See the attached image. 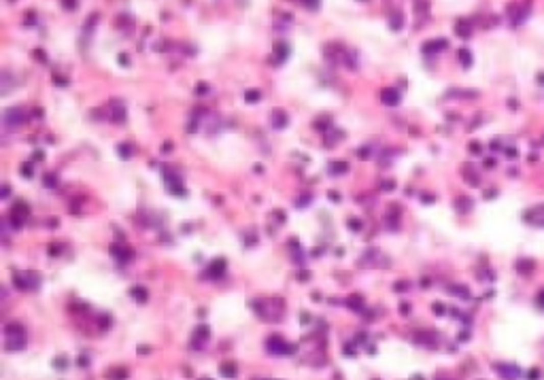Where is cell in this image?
Masks as SVG:
<instances>
[{
	"label": "cell",
	"mask_w": 544,
	"mask_h": 380,
	"mask_svg": "<svg viewBox=\"0 0 544 380\" xmlns=\"http://www.w3.org/2000/svg\"><path fill=\"white\" fill-rule=\"evenodd\" d=\"M9 193H11V187L9 185H3V191H0V195H3V198H9Z\"/></svg>",
	"instance_id": "44"
},
{
	"label": "cell",
	"mask_w": 544,
	"mask_h": 380,
	"mask_svg": "<svg viewBox=\"0 0 544 380\" xmlns=\"http://www.w3.org/2000/svg\"><path fill=\"white\" fill-rule=\"evenodd\" d=\"M28 215H30V206L26 202H15V204H13L11 215H9L13 227H21V223L28 219Z\"/></svg>",
	"instance_id": "3"
},
{
	"label": "cell",
	"mask_w": 544,
	"mask_h": 380,
	"mask_svg": "<svg viewBox=\"0 0 544 380\" xmlns=\"http://www.w3.org/2000/svg\"><path fill=\"white\" fill-rule=\"evenodd\" d=\"M224 272H226V259L219 257L206 268V278H219V276H224Z\"/></svg>",
	"instance_id": "9"
},
{
	"label": "cell",
	"mask_w": 544,
	"mask_h": 380,
	"mask_svg": "<svg viewBox=\"0 0 544 380\" xmlns=\"http://www.w3.org/2000/svg\"><path fill=\"white\" fill-rule=\"evenodd\" d=\"M111 255L117 259V261H121V264H126V261H130L132 259V251L130 248H128L123 242H115V244H111Z\"/></svg>",
	"instance_id": "7"
},
{
	"label": "cell",
	"mask_w": 544,
	"mask_h": 380,
	"mask_svg": "<svg viewBox=\"0 0 544 380\" xmlns=\"http://www.w3.org/2000/svg\"><path fill=\"white\" fill-rule=\"evenodd\" d=\"M196 94H198V96H202V94H209V85H206V83H198V87H196Z\"/></svg>",
	"instance_id": "39"
},
{
	"label": "cell",
	"mask_w": 544,
	"mask_h": 380,
	"mask_svg": "<svg viewBox=\"0 0 544 380\" xmlns=\"http://www.w3.org/2000/svg\"><path fill=\"white\" fill-rule=\"evenodd\" d=\"M455 32H457V36H461V38H468V36L472 34V23H470V21H465V19H459V21L455 23Z\"/></svg>",
	"instance_id": "14"
},
{
	"label": "cell",
	"mask_w": 544,
	"mask_h": 380,
	"mask_svg": "<svg viewBox=\"0 0 544 380\" xmlns=\"http://www.w3.org/2000/svg\"><path fill=\"white\" fill-rule=\"evenodd\" d=\"M270 121H272V125H275V128H279V130H281V128H285V125L289 123L287 115H285V113H281V111H275V113H272V115H270Z\"/></svg>",
	"instance_id": "15"
},
{
	"label": "cell",
	"mask_w": 544,
	"mask_h": 380,
	"mask_svg": "<svg viewBox=\"0 0 544 380\" xmlns=\"http://www.w3.org/2000/svg\"><path fill=\"white\" fill-rule=\"evenodd\" d=\"M532 217L536 219V223L544 225V211H542V208H534L532 213H527V215H525V219H532Z\"/></svg>",
	"instance_id": "24"
},
{
	"label": "cell",
	"mask_w": 544,
	"mask_h": 380,
	"mask_svg": "<svg viewBox=\"0 0 544 380\" xmlns=\"http://www.w3.org/2000/svg\"><path fill=\"white\" fill-rule=\"evenodd\" d=\"M432 308H434V314H436V317H442V314L447 312L444 304H440V302H434V306H432Z\"/></svg>",
	"instance_id": "36"
},
{
	"label": "cell",
	"mask_w": 544,
	"mask_h": 380,
	"mask_svg": "<svg viewBox=\"0 0 544 380\" xmlns=\"http://www.w3.org/2000/svg\"><path fill=\"white\" fill-rule=\"evenodd\" d=\"M26 346V334L21 336H7V350H21Z\"/></svg>",
	"instance_id": "13"
},
{
	"label": "cell",
	"mask_w": 544,
	"mask_h": 380,
	"mask_svg": "<svg viewBox=\"0 0 544 380\" xmlns=\"http://www.w3.org/2000/svg\"><path fill=\"white\" fill-rule=\"evenodd\" d=\"M60 251H62V246H60V244H54V246L49 244V255H58Z\"/></svg>",
	"instance_id": "42"
},
{
	"label": "cell",
	"mask_w": 544,
	"mask_h": 380,
	"mask_svg": "<svg viewBox=\"0 0 544 380\" xmlns=\"http://www.w3.org/2000/svg\"><path fill=\"white\" fill-rule=\"evenodd\" d=\"M300 3L304 7H308V9H317L319 7V0H300Z\"/></svg>",
	"instance_id": "40"
},
{
	"label": "cell",
	"mask_w": 544,
	"mask_h": 380,
	"mask_svg": "<svg viewBox=\"0 0 544 380\" xmlns=\"http://www.w3.org/2000/svg\"><path fill=\"white\" fill-rule=\"evenodd\" d=\"M117 153L121 155V160H130L132 157V145H128V142H123V145L117 147Z\"/></svg>",
	"instance_id": "26"
},
{
	"label": "cell",
	"mask_w": 544,
	"mask_h": 380,
	"mask_svg": "<svg viewBox=\"0 0 544 380\" xmlns=\"http://www.w3.org/2000/svg\"><path fill=\"white\" fill-rule=\"evenodd\" d=\"M457 56H459V62L463 64V66H465V68H468V66H470V64H472V54H470V51H468V49H461V51H459V54H457Z\"/></svg>",
	"instance_id": "27"
},
{
	"label": "cell",
	"mask_w": 544,
	"mask_h": 380,
	"mask_svg": "<svg viewBox=\"0 0 544 380\" xmlns=\"http://www.w3.org/2000/svg\"><path fill=\"white\" fill-rule=\"evenodd\" d=\"M532 268H534V261H532V259H521L519 264H516V270H519V272H523V274H527V272L532 270Z\"/></svg>",
	"instance_id": "28"
},
{
	"label": "cell",
	"mask_w": 544,
	"mask_h": 380,
	"mask_svg": "<svg viewBox=\"0 0 544 380\" xmlns=\"http://www.w3.org/2000/svg\"><path fill=\"white\" fill-rule=\"evenodd\" d=\"M447 47H449V43L442 41V38H438V41H432V43H425V45H423V54L432 56V54H438V51H442V49H447Z\"/></svg>",
	"instance_id": "12"
},
{
	"label": "cell",
	"mask_w": 544,
	"mask_h": 380,
	"mask_svg": "<svg viewBox=\"0 0 544 380\" xmlns=\"http://www.w3.org/2000/svg\"><path fill=\"white\" fill-rule=\"evenodd\" d=\"M349 230H351V232H361V230H364L361 219H349Z\"/></svg>",
	"instance_id": "34"
},
{
	"label": "cell",
	"mask_w": 544,
	"mask_h": 380,
	"mask_svg": "<svg viewBox=\"0 0 544 380\" xmlns=\"http://www.w3.org/2000/svg\"><path fill=\"white\" fill-rule=\"evenodd\" d=\"M498 374L504 378V380H519L521 376V370L516 368V365H510V363H502V365H496Z\"/></svg>",
	"instance_id": "8"
},
{
	"label": "cell",
	"mask_w": 544,
	"mask_h": 380,
	"mask_svg": "<svg viewBox=\"0 0 544 380\" xmlns=\"http://www.w3.org/2000/svg\"><path fill=\"white\" fill-rule=\"evenodd\" d=\"M402 19H404V17H402V13H395L393 19H389V26H391L393 30H400V28H402Z\"/></svg>",
	"instance_id": "33"
},
{
	"label": "cell",
	"mask_w": 544,
	"mask_h": 380,
	"mask_svg": "<svg viewBox=\"0 0 544 380\" xmlns=\"http://www.w3.org/2000/svg\"><path fill=\"white\" fill-rule=\"evenodd\" d=\"M344 172H349V164L347 162H334V164H330V174L332 176H340Z\"/></svg>",
	"instance_id": "18"
},
{
	"label": "cell",
	"mask_w": 544,
	"mask_h": 380,
	"mask_svg": "<svg viewBox=\"0 0 544 380\" xmlns=\"http://www.w3.org/2000/svg\"><path fill=\"white\" fill-rule=\"evenodd\" d=\"M406 287H410V283H398V285H395V289H398V291H402V289H406Z\"/></svg>",
	"instance_id": "46"
},
{
	"label": "cell",
	"mask_w": 544,
	"mask_h": 380,
	"mask_svg": "<svg viewBox=\"0 0 544 380\" xmlns=\"http://www.w3.org/2000/svg\"><path fill=\"white\" fill-rule=\"evenodd\" d=\"M508 11H510V15H512V21H514V23H523L525 17L529 15V5H512Z\"/></svg>",
	"instance_id": "11"
},
{
	"label": "cell",
	"mask_w": 544,
	"mask_h": 380,
	"mask_svg": "<svg viewBox=\"0 0 544 380\" xmlns=\"http://www.w3.org/2000/svg\"><path fill=\"white\" fill-rule=\"evenodd\" d=\"M43 183H45V187H56V185H58V174L47 172L45 179H43Z\"/></svg>",
	"instance_id": "32"
},
{
	"label": "cell",
	"mask_w": 544,
	"mask_h": 380,
	"mask_svg": "<svg viewBox=\"0 0 544 380\" xmlns=\"http://www.w3.org/2000/svg\"><path fill=\"white\" fill-rule=\"evenodd\" d=\"M219 372H221V374H226L228 378H234V374H236V368H234V363H221V365H219Z\"/></svg>",
	"instance_id": "25"
},
{
	"label": "cell",
	"mask_w": 544,
	"mask_h": 380,
	"mask_svg": "<svg viewBox=\"0 0 544 380\" xmlns=\"http://www.w3.org/2000/svg\"><path fill=\"white\" fill-rule=\"evenodd\" d=\"M209 336H211V332H209V327H206V325L196 327V332H193V338H191L193 348H200V346L206 342V340H209Z\"/></svg>",
	"instance_id": "10"
},
{
	"label": "cell",
	"mask_w": 544,
	"mask_h": 380,
	"mask_svg": "<svg viewBox=\"0 0 544 380\" xmlns=\"http://www.w3.org/2000/svg\"><path fill=\"white\" fill-rule=\"evenodd\" d=\"M119 60H121V64H123V66H128V58H126V54H121V58H119Z\"/></svg>",
	"instance_id": "48"
},
{
	"label": "cell",
	"mask_w": 544,
	"mask_h": 380,
	"mask_svg": "<svg viewBox=\"0 0 544 380\" xmlns=\"http://www.w3.org/2000/svg\"><path fill=\"white\" fill-rule=\"evenodd\" d=\"M21 176L23 179H30L32 174H34V164H30V162H26V164H21Z\"/></svg>",
	"instance_id": "30"
},
{
	"label": "cell",
	"mask_w": 544,
	"mask_h": 380,
	"mask_svg": "<svg viewBox=\"0 0 544 380\" xmlns=\"http://www.w3.org/2000/svg\"><path fill=\"white\" fill-rule=\"evenodd\" d=\"M277 56H279V62L287 60V56H289V47H287V45H279V47H277Z\"/></svg>",
	"instance_id": "35"
},
{
	"label": "cell",
	"mask_w": 544,
	"mask_h": 380,
	"mask_svg": "<svg viewBox=\"0 0 544 380\" xmlns=\"http://www.w3.org/2000/svg\"><path fill=\"white\" fill-rule=\"evenodd\" d=\"M164 181H166V185H168V191L175 193V195H183V183H181V179L175 174V172H164Z\"/></svg>",
	"instance_id": "6"
},
{
	"label": "cell",
	"mask_w": 544,
	"mask_h": 380,
	"mask_svg": "<svg viewBox=\"0 0 544 380\" xmlns=\"http://www.w3.org/2000/svg\"><path fill=\"white\" fill-rule=\"evenodd\" d=\"M400 308H402V310H400V312H402V314H410V304H402V306H400Z\"/></svg>",
	"instance_id": "45"
},
{
	"label": "cell",
	"mask_w": 544,
	"mask_h": 380,
	"mask_svg": "<svg viewBox=\"0 0 544 380\" xmlns=\"http://www.w3.org/2000/svg\"><path fill=\"white\" fill-rule=\"evenodd\" d=\"M455 206H457V211H459V213H468L470 208H472V200H470V198H457Z\"/></svg>",
	"instance_id": "23"
},
{
	"label": "cell",
	"mask_w": 544,
	"mask_h": 380,
	"mask_svg": "<svg viewBox=\"0 0 544 380\" xmlns=\"http://www.w3.org/2000/svg\"><path fill=\"white\" fill-rule=\"evenodd\" d=\"M449 291H451L453 295L463 297V299H468V297H470V289H468V287H463V285H451V287H449Z\"/></svg>",
	"instance_id": "21"
},
{
	"label": "cell",
	"mask_w": 544,
	"mask_h": 380,
	"mask_svg": "<svg viewBox=\"0 0 544 380\" xmlns=\"http://www.w3.org/2000/svg\"><path fill=\"white\" fill-rule=\"evenodd\" d=\"M130 295H132V299H136V302H140V304H145L149 299V291L145 289V287H132Z\"/></svg>",
	"instance_id": "16"
},
{
	"label": "cell",
	"mask_w": 544,
	"mask_h": 380,
	"mask_svg": "<svg viewBox=\"0 0 544 380\" xmlns=\"http://www.w3.org/2000/svg\"><path fill=\"white\" fill-rule=\"evenodd\" d=\"M38 283H41L38 274H32V272H15L13 274V285H15L19 291H30L34 287H38Z\"/></svg>",
	"instance_id": "2"
},
{
	"label": "cell",
	"mask_w": 544,
	"mask_h": 380,
	"mask_svg": "<svg viewBox=\"0 0 544 380\" xmlns=\"http://www.w3.org/2000/svg\"><path fill=\"white\" fill-rule=\"evenodd\" d=\"M538 304L544 308V289H542V291H540V295H538Z\"/></svg>",
	"instance_id": "47"
},
{
	"label": "cell",
	"mask_w": 544,
	"mask_h": 380,
	"mask_svg": "<svg viewBox=\"0 0 544 380\" xmlns=\"http://www.w3.org/2000/svg\"><path fill=\"white\" fill-rule=\"evenodd\" d=\"M32 56H36V60H41V62H45V54L41 49H36V51H32Z\"/></svg>",
	"instance_id": "43"
},
{
	"label": "cell",
	"mask_w": 544,
	"mask_h": 380,
	"mask_svg": "<svg viewBox=\"0 0 544 380\" xmlns=\"http://www.w3.org/2000/svg\"><path fill=\"white\" fill-rule=\"evenodd\" d=\"M381 189H383V191H393V189H395V183H393V181H385L383 185H381Z\"/></svg>",
	"instance_id": "38"
},
{
	"label": "cell",
	"mask_w": 544,
	"mask_h": 380,
	"mask_svg": "<svg viewBox=\"0 0 544 380\" xmlns=\"http://www.w3.org/2000/svg\"><path fill=\"white\" fill-rule=\"evenodd\" d=\"M21 334H26V332H23V327L19 323H9L5 327V336H21Z\"/></svg>",
	"instance_id": "22"
},
{
	"label": "cell",
	"mask_w": 544,
	"mask_h": 380,
	"mask_svg": "<svg viewBox=\"0 0 544 380\" xmlns=\"http://www.w3.org/2000/svg\"><path fill=\"white\" fill-rule=\"evenodd\" d=\"M540 376H542V370L534 368V370H529V378L527 380H540Z\"/></svg>",
	"instance_id": "37"
},
{
	"label": "cell",
	"mask_w": 544,
	"mask_h": 380,
	"mask_svg": "<svg viewBox=\"0 0 544 380\" xmlns=\"http://www.w3.org/2000/svg\"><path fill=\"white\" fill-rule=\"evenodd\" d=\"M126 376H128V372L121 368H115V370H111L109 372V380H126Z\"/></svg>",
	"instance_id": "29"
},
{
	"label": "cell",
	"mask_w": 544,
	"mask_h": 380,
	"mask_svg": "<svg viewBox=\"0 0 544 380\" xmlns=\"http://www.w3.org/2000/svg\"><path fill=\"white\" fill-rule=\"evenodd\" d=\"M266 348L272 355H291V352H295V344H289L281 336H270L266 340Z\"/></svg>",
	"instance_id": "1"
},
{
	"label": "cell",
	"mask_w": 544,
	"mask_h": 380,
	"mask_svg": "<svg viewBox=\"0 0 544 380\" xmlns=\"http://www.w3.org/2000/svg\"><path fill=\"white\" fill-rule=\"evenodd\" d=\"M62 5H64V9L75 11V9H77V0H62Z\"/></svg>",
	"instance_id": "41"
},
{
	"label": "cell",
	"mask_w": 544,
	"mask_h": 380,
	"mask_svg": "<svg viewBox=\"0 0 544 380\" xmlns=\"http://www.w3.org/2000/svg\"><path fill=\"white\" fill-rule=\"evenodd\" d=\"M400 100H402V96H400V91L395 87H385V89H381V102L385 104V107H398Z\"/></svg>",
	"instance_id": "5"
},
{
	"label": "cell",
	"mask_w": 544,
	"mask_h": 380,
	"mask_svg": "<svg viewBox=\"0 0 544 380\" xmlns=\"http://www.w3.org/2000/svg\"><path fill=\"white\" fill-rule=\"evenodd\" d=\"M253 380H275V378H253Z\"/></svg>",
	"instance_id": "49"
},
{
	"label": "cell",
	"mask_w": 544,
	"mask_h": 380,
	"mask_svg": "<svg viewBox=\"0 0 544 380\" xmlns=\"http://www.w3.org/2000/svg\"><path fill=\"white\" fill-rule=\"evenodd\" d=\"M417 342H419L421 346H430V348H434V346H436V336H434V334H419V336H417Z\"/></svg>",
	"instance_id": "20"
},
{
	"label": "cell",
	"mask_w": 544,
	"mask_h": 380,
	"mask_svg": "<svg viewBox=\"0 0 544 380\" xmlns=\"http://www.w3.org/2000/svg\"><path fill=\"white\" fill-rule=\"evenodd\" d=\"M26 119H28V115H26V111L21 107H13L5 113V123L9 128H17V125H23Z\"/></svg>",
	"instance_id": "4"
},
{
	"label": "cell",
	"mask_w": 544,
	"mask_h": 380,
	"mask_svg": "<svg viewBox=\"0 0 544 380\" xmlns=\"http://www.w3.org/2000/svg\"><path fill=\"white\" fill-rule=\"evenodd\" d=\"M260 98H262V94L257 89H247V91H244V100H247V102H257Z\"/></svg>",
	"instance_id": "31"
},
{
	"label": "cell",
	"mask_w": 544,
	"mask_h": 380,
	"mask_svg": "<svg viewBox=\"0 0 544 380\" xmlns=\"http://www.w3.org/2000/svg\"><path fill=\"white\" fill-rule=\"evenodd\" d=\"M113 119L117 123H123L126 121V109L121 102H113Z\"/></svg>",
	"instance_id": "17"
},
{
	"label": "cell",
	"mask_w": 544,
	"mask_h": 380,
	"mask_svg": "<svg viewBox=\"0 0 544 380\" xmlns=\"http://www.w3.org/2000/svg\"><path fill=\"white\" fill-rule=\"evenodd\" d=\"M347 306L353 308L355 312H361V310H364V297H361V295H351L347 299Z\"/></svg>",
	"instance_id": "19"
}]
</instances>
